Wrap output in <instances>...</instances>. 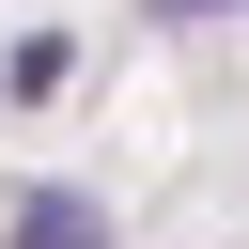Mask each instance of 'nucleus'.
<instances>
[{"instance_id": "obj_1", "label": "nucleus", "mask_w": 249, "mask_h": 249, "mask_svg": "<svg viewBox=\"0 0 249 249\" xmlns=\"http://www.w3.org/2000/svg\"><path fill=\"white\" fill-rule=\"evenodd\" d=\"M0 249H109V202H93V187H16Z\"/></svg>"}, {"instance_id": "obj_2", "label": "nucleus", "mask_w": 249, "mask_h": 249, "mask_svg": "<svg viewBox=\"0 0 249 249\" xmlns=\"http://www.w3.org/2000/svg\"><path fill=\"white\" fill-rule=\"evenodd\" d=\"M62 62H78V47H62V31H31V47L0 62V93H16V109H47V93H62Z\"/></svg>"}, {"instance_id": "obj_3", "label": "nucleus", "mask_w": 249, "mask_h": 249, "mask_svg": "<svg viewBox=\"0 0 249 249\" xmlns=\"http://www.w3.org/2000/svg\"><path fill=\"white\" fill-rule=\"evenodd\" d=\"M156 16H249V0H156Z\"/></svg>"}]
</instances>
